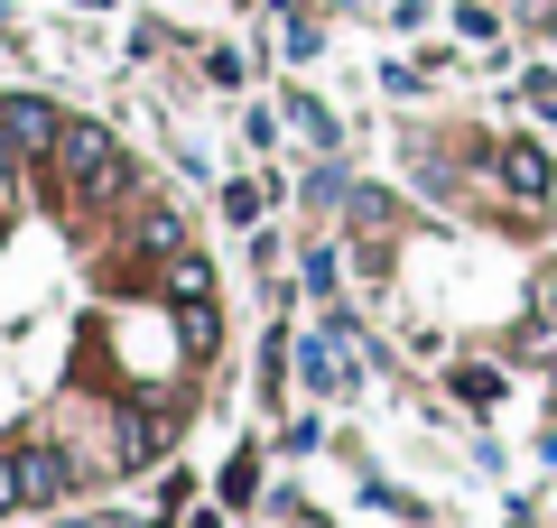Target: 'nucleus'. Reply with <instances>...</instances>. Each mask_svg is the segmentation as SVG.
Segmentation results:
<instances>
[{
	"label": "nucleus",
	"mask_w": 557,
	"mask_h": 528,
	"mask_svg": "<svg viewBox=\"0 0 557 528\" xmlns=\"http://www.w3.org/2000/svg\"><path fill=\"white\" fill-rule=\"evenodd\" d=\"M139 251H177V214H168V204H159V214H139Z\"/></svg>",
	"instance_id": "8"
},
{
	"label": "nucleus",
	"mask_w": 557,
	"mask_h": 528,
	"mask_svg": "<svg viewBox=\"0 0 557 528\" xmlns=\"http://www.w3.org/2000/svg\"><path fill=\"white\" fill-rule=\"evenodd\" d=\"M493 176H502V186H511V196H530V204H539V196H548V158H539V149H530V139H511V149H502V158H493Z\"/></svg>",
	"instance_id": "4"
},
{
	"label": "nucleus",
	"mask_w": 557,
	"mask_h": 528,
	"mask_svg": "<svg viewBox=\"0 0 557 528\" xmlns=\"http://www.w3.org/2000/svg\"><path fill=\"white\" fill-rule=\"evenodd\" d=\"M57 130H65L57 102H38V93H0V149H10V158H47V149H57Z\"/></svg>",
	"instance_id": "3"
},
{
	"label": "nucleus",
	"mask_w": 557,
	"mask_h": 528,
	"mask_svg": "<svg viewBox=\"0 0 557 528\" xmlns=\"http://www.w3.org/2000/svg\"><path fill=\"white\" fill-rule=\"evenodd\" d=\"M288 121H298V139H317V149H335V112H325V102L288 93Z\"/></svg>",
	"instance_id": "6"
},
{
	"label": "nucleus",
	"mask_w": 557,
	"mask_h": 528,
	"mask_svg": "<svg viewBox=\"0 0 557 528\" xmlns=\"http://www.w3.org/2000/svg\"><path fill=\"white\" fill-rule=\"evenodd\" d=\"M47 167H57L65 204H121L131 196V158H121V139L102 130V121H65L57 149H47Z\"/></svg>",
	"instance_id": "1"
},
{
	"label": "nucleus",
	"mask_w": 557,
	"mask_h": 528,
	"mask_svg": "<svg viewBox=\"0 0 557 528\" xmlns=\"http://www.w3.org/2000/svg\"><path fill=\"white\" fill-rule=\"evenodd\" d=\"M121 454H131V464H159V454H168V417H131Z\"/></svg>",
	"instance_id": "5"
},
{
	"label": "nucleus",
	"mask_w": 557,
	"mask_h": 528,
	"mask_svg": "<svg viewBox=\"0 0 557 528\" xmlns=\"http://www.w3.org/2000/svg\"><path fill=\"white\" fill-rule=\"evenodd\" d=\"M65 482H75V464L57 445H38V436L0 454V510H47V501H65Z\"/></svg>",
	"instance_id": "2"
},
{
	"label": "nucleus",
	"mask_w": 557,
	"mask_h": 528,
	"mask_svg": "<svg viewBox=\"0 0 557 528\" xmlns=\"http://www.w3.org/2000/svg\"><path fill=\"white\" fill-rule=\"evenodd\" d=\"M205 288H214L205 260H177V269H168V297H177V306H205Z\"/></svg>",
	"instance_id": "7"
}]
</instances>
